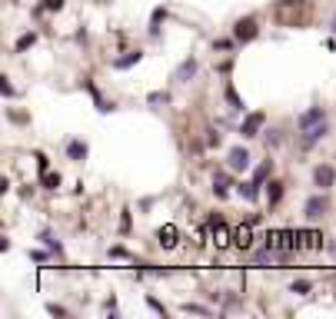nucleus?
I'll list each match as a JSON object with an SVG mask.
<instances>
[{
	"instance_id": "11",
	"label": "nucleus",
	"mask_w": 336,
	"mask_h": 319,
	"mask_svg": "<svg viewBox=\"0 0 336 319\" xmlns=\"http://www.w3.org/2000/svg\"><path fill=\"white\" fill-rule=\"evenodd\" d=\"M236 193H240V196L247 199V203H253V199L260 196V183H256V180H247V183H236Z\"/></svg>"
},
{
	"instance_id": "18",
	"label": "nucleus",
	"mask_w": 336,
	"mask_h": 319,
	"mask_svg": "<svg viewBox=\"0 0 336 319\" xmlns=\"http://www.w3.org/2000/svg\"><path fill=\"white\" fill-rule=\"evenodd\" d=\"M40 183H43V190H57V186H60V173H50L47 170V173L40 176Z\"/></svg>"
},
{
	"instance_id": "22",
	"label": "nucleus",
	"mask_w": 336,
	"mask_h": 319,
	"mask_svg": "<svg viewBox=\"0 0 336 319\" xmlns=\"http://www.w3.org/2000/svg\"><path fill=\"white\" fill-rule=\"evenodd\" d=\"M40 239H43V243H47V246H50V249H54V253H57V256H64V246H60V243H57V239H54V236H50V233H47V230H43V233H40Z\"/></svg>"
},
{
	"instance_id": "26",
	"label": "nucleus",
	"mask_w": 336,
	"mask_h": 319,
	"mask_svg": "<svg viewBox=\"0 0 336 319\" xmlns=\"http://www.w3.org/2000/svg\"><path fill=\"white\" fill-rule=\"evenodd\" d=\"M236 40H213V50H230Z\"/></svg>"
},
{
	"instance_id": "24",
	"label": "nucleus",
	"mask_w": 336,
	"mask_h": 319,
	"mask_svg": "<svg viewBox=\"0 0 336 319\" xmlns=\"http://www.w3.org/2000/svg\"><path fill=\"white\" fill-rule=\"evenodd\" d=\"M0 93L4 96H17V90H14V83H10L7 77H0Z\"/></svg>"
},
{
	"instance_id": "9",
	"label": "nucleus",
	"mask_w": 336,
	"mask_h": 319,
	"mask_svg": "<svg viewBox=\"0 0 336 319\" xmlns=\"http://www.w3.org/2000/svg\"><path fill=\"white\" fill-rule=\"evenodd\" d=\"M140 60H143V54H140V50H130V54H123V57H113V70H127V67L140 64Z\"/></svg>"
},
{
	"instance_id": "7",
	"label": "nucleus",
	"mask_w": 336,
	"mask_h": 319,
	"mask_svg": "<svg viewBox=\"0 0 336 319\" xmlns=\"http://www.w3.org/2000/svg\"><path fill=\"white\" fill-rule=\"evenodd\" d=\"M197 70H200V64H197V57H186L183 64L173 70V83H190L193 77H197Z\"/></svg>"
},
{
	"instance_id": "31",
	"label": "nucleus",
	"mask_w": 336,
	"mask_h": 319,
	"mask_svg": "<svg viewBox=\"0 0 336 319\" xmlns=\"http://www.w3.org/2000/svg\"><path fill=\"white\" fill-rule=\"evenodd\" d=\"M329 249H333V253H336V243H333V246H329Z\"/></svg>"
},
{
	"instance_id": "21",
	"label": "nucleus",
	"mask_w": 336,
	"mask_h": 319,
	"mask_svg": "<svg viewBox=\"0 0 336 319\" xmlns=\"http://www.w3.org/2000/svg\"><path fill=\"white\" fill-rule=\"evenodd\" d=\"M226 103H230V110H243V100H240V96H236V90H233V87H226Z\"/></svg>"
},
{
	"instance_id": "30",
	"label": "nucleus",
	"mask_w": 336,
	"mask_h": 319,
	"mask_svg": "<svg viewBox=\"0 0 336 319\" xmlns=\"http://www.w3.org/2000/svg\"><path fill=\"white\" fill-rule=\"evenodd\" d=\"M333 33H336V17H333Z\"/></svg>"
},
{
	"instance_id": "28",
	"label": "nucleus",
	"mask_w": 336,
	"mask_h": 319,
	"mask_svg": "<svg viewBox=\"0 0 336 319\" xmlns=\"http://www.w3.org/2000/svg\"><path fill=\"white\" fill-rule=\"evenodd\" d=\"M170 93H150V103H167Z\"/></svg>"
},
{
	"instance_id": "25",
	"label": "nucleus",
	"mask_w": 336,
	"mask_h": 319,
	"mask_svg": "<svg viewBox=\"0 0 336 319\" xmlns=\"http://www.w3.org/2000/svg\"><path fill=\"white\" fill-rule=\"evenodd\" d=\"M147 306H150L153 312H160V316H167V306H163V303H157L153 296H147Z\"/></svg>"
},
{
	"instance_id": "4",
	"label": "nucleus",
	"mask_w": 336,
	"mask_h": 319,
	"mask_svg": "<svg viewBox=\"0 0 336 319\" xmlns=\"http://www.w3.org/2000/svg\"><path fill=\"white\" fill-rule=\"evenodd\" d=\"M329 209V196L326 193H316V196H310L306 199V206H303V216L306 220H320L323 213Z\"/></svg>"
},
{
	"instance_id": "29",
	"label": "nucleus",
	"mask_w": 336,
	"mask_h": 319,
	"mask_svg": "<svg viewBox=\"0 0 336 319\" xmlns=\"http://www.w3.org/2000/svg\"><path fill=\"white\" fill-rule=\"evenodd\" d=\"M120 230H123V233H127V230H130V213H127V209H123V220H120Z\"/></svg>"
},
{
	"instance_id": "10",
	"label": "nucleus",
	"mask_w": 336,
	"mask_h": 319,
	"mask_svg": "<svg viewBox=\"0 0 336 319\" xmlns=\"http://www.w3.org/2000/svg\"><path fill=\"white\" fill-rule=\"evenodd\" d=\"M283 193H286V186H283L280 180H270V183H266V203H270V206H276V203L283 199Z\"/></svg>"
},
{
	"instance_id": "5",
	"label": "nucleus",
	"mask_w": 336,
	"mask_h": 319,
	"mask_svg": "<svg viewBox=\"0 0 336 319\" xmlns=\"http://www.w3.org/2000/svg\"><path fill=\"white\" fill-rule=\"evenodd\" d=\"M226 167H230L233 173H247L250 170V150L247 146H233L230 156H226Z\"/></svg>"
},
{
	"instance_id": "12",
	"label": "nucleus",
	"mask_w": 336,
	"mask_h": 319,
	"mask_svg": "<svg viewBox=\"0 0 336 319\" xmlns=\"http://www.w3.org/2000/svg\"><path fill=\"white\" fill-rule=\"evenodd\" d=\"M67 156H70L73 163L87 160V143H83V140H70V143H67Z\"/></svg>"
},
{
	"instance_id": "15",
	"label": "nucleus",
	"mask_w": 336,
	"mask_h": 319,
	"mask_svg": "<svg viewBox=\"0 0 336 319\" xmlns=\"http://www.w3.org/2000/svg\"><path fill=\"white\" fill-rule=\"evenodd\" d=\"M290 293H296V296H310V293H313V283H310V279H293V283H290Z\"/></svg>"
},
{
	"instance_id": "16",
	"label": "nucleus",
	"mask_w": 336,
	"mask_h": 319,
	"mask_svg": "<svg viewBox=\"0 0 336 319\" xmlns=\"http://www.w3.org/2000/svg\"><path fill=\"white\" fill-rule=\"evenodd\" d=\"M33 43H37V33H33V30H30V33H24V37L17 40V47H14V50H17V54H24V50H30V47H33Z\"/></svg>"
},
{
	"instance_id": "20",
	"label": "nucleus",
	"mask_w": 336,
	"mask_h": 319,
	"mask_svg": "<svg viewBox=\"0 0 336 319\" xmlns=\"http://www.w3.org/2000/svg\"><path fill=\"white\" fill-rule=\"evenodd\" d=\"M163 17H167V7H157V10H153V20H150V33H153V37L160 33V27H157V24H160Z\"/></svg>"
},
{
	"instance_id": "1",
	"label": "nucleus",
	"mask_w": 336,
	"mask_h": 319,
	"mask_svg": "<svg viewBox=\"0 0 336 319\" xmlns=\"http://www.w3.org/2000/svg\"><path fill=\"white\" fill-rule=\"evenodd\" d=\"M326 133H329L326 117H323V120H316V123H310V127H300V146H303V150H310V146H316Z\"/></svg>"
},
{
	"instance_id": "14",
	"label": "nucleus",
	"mask_w": 336,
	"mask_h": 319,
	"mask_svg": "<svg viewBox=\"0 0 336 319\" xmlns=\"http://www.w3.org/2000/svg\"><path fill=\"white\" fill-rule=\"evenodd\" d=\"M270 173H273V160H263V163L253 170V180H256L260 186H266V176H270Z\"/></svg>"
},
{
	"instance_id": "19",
	"label": "nucleus",
	"mask_w": 336,
	"mask_h": 319,
	"mask_svg": "<svg viewBox=\"0 0 336 319\" xmlns=\"http://www.w3.org/2000/svg\"><path fill=\"white\" fill-rule=\"evenodd\" d=\"M233 239H236V246L247 249V246H250V223H247V226H240V230L233 233Z\"/></svg>"
},
{
	"instance_id": "17",
	"label": "nucleus",
	"mask_w": 336,
	"mask_h": 319,
	"mask_svg": "<svg viewBox=\"0 0 336 319\" xmlns=\"http://www.w3.org/2000/svg\"><path fill=\"white\" fill-rule=\"evenodd\" d=\"M47 10H64V0H43L33 7V14H47Z\"/></svg>"
},
{
	"instance_id": "23",
	"label": "nucleus",
	"mask_w": 336,
	"mask_h": 319,
	"mask_svg": "<svg viewBox=\"0 0 336 319\" xmlns=\"http://www.w3.org/2000/svg\"><path fill=\"white\" fill-rule=\"evenodd\" d=\"M180 309H183V312H197V316H210V309H207V306H197V303H183Z\"/></svg>"
},
{
	"instance_id": "6",
	"label": "nucleus",
	"mask_w": 336,
	"mask_h": 319,
	"mask_svg": "<svg viewBox=\"0 0 336 319\" xmlns=\"http://www.w3.org/2000/svg\"><path fill=\"white\" fill-rule=\"evenodd\" d=\"M313 183L320 186V190H333L336 186V170L329 163H320V167L313 170Z\"/></svg>"
},
{
	"instance_id": "8",
	"label": "nucleus",
	"mask_w": 336,
	"mask_h": 319,
	"mask_svg": "<svg viewBox=\"0 0 336 319\" xmlns=\"http://www.w3.org/2000/svg\"><path fill=\"white\" fill-rule=\"evenodd\" d=\"M323 117H326L323 107H310V110H303L296 117V127H310V123H316V120H323Z\"/></svg>"
},
{
	"instance_id": "13",
	"label": "nucleus",
	"mask_w": 336,
	"mask_h": 319,
	"mask_svg": "<svg viewBox=\"0 0 336 319\" xmlns=\"http://www.w3.org/2000/svg\"><path fill=\"white\" fill-rule=\"evenodd\" d=\"M157 239H160L163 249H173L176 246V226H163V230L157 233Z\"/></svg>"
},
{
	"instance_id": "27",
	"label": "nucleus",
	"mask_w": 336,
	"mask_h": 319,
	"mask_svg": "<svg viewBox=\"0 0 336 319\" xmlns=\"http://www.w3.org/2000/svg\"><path fill=\"white\" fill-rule=\"evenodd\" d=\"M47 312H50V316H67V309H64V306H57V303H50Z\"/></svg>"
},
{
	"instance_id": "3",
	"label": "nucleus",
	"mask_w": 336,
	"mask_h": 319,
	"mask_svg": "<svg viewBox=\"0 0 336 319\" xmlns=\"http://www.w3.org/2000/svg\"><path fill=\"white\" fill-rule=\"evenodd\" d=\"M263 123H266V113H250V117H243V123H240V136L243 140H253V136H260V130H263Z\"/></svg>"
},
{
	"instance_id": "2",
	"label": "nucleus",
	"mask_w": 336,
	"mask_h": 319,
	"mask_svg": "<svg viewBox=\"0 0 336 319\" xmlns=\"http://www.w3.org/2000/svg\"><path fill=\"white\" fill-rule=\"evenodd\" d=\"M260 37V24H256V17H240L236 24H233V40L236 43H250V40Z\"/></svg>"
}]
</instances>
